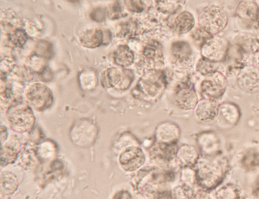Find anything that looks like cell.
I'll return each mask as SVG.
<instances>
[{"label":"cell","instance_id":"6da1fadb","mask_svg":"<svg viewBox=\"0 0 259 199\" xmlns=\"http://www.w3.org/2000/svg\"><path fill=\"white\" fill-rule=\"evenodd\" d=\"M228 170L227 162L223 159L206 158L201 161L196 172L199 184L207 189L222 182Z\"/></svg>","mask_w":259,"mask_h":199},{"label":"cell","instance_id":"7a4b0ae2","mask_svg":"<svg viewBox=\"0 0 259 199\" xmlns=\"http://www.w3.org/2000/svg\"><path fill=\"white\" fill-rule=\"evenodd\" d=\"M200 27L210 35L218 33L226 27L228 17L222 9L215 6L208 7L202 10L198 17Z\"/></svg>","mask_w":259,"mask_h":199},{"label":"cell","instance_id":"3957f363","mask_svg":"<svg viewBox=\"0 0 259 199\" xmlns=\"http://www.w3.org/2000/svg\"><path fill=\"white\" fill-rule=\"evenodd\" d=\"M94 123L88 119H79L75 122L71 129L72 142L77 146L86 147L94 142L97 132Z\"/></svg>","mask_w":259,"mask_h":199},{"label":"cell","instance_id":"277c9868","mask_svg":"<svg viewBox=\"0 0 259 199\" xmlns=\"http://www.w3.org/2000/svg\"><path fill=\"white\" fill-rule=\"evenodd\" d=\"M227 80L221 73L216 71L208 75L202 81L201 90L203 93L209 99L221 96L226 90Z\"/></svg>","mask_w":259,"mask_h":199},{"label":"cell","instance_id":"5b68a950","mask_svg":"<svg viewBox=\"0 0 259 199\" xmlns=\"http://www.w3.org/2000/svg\"><path fill=\"white\" fill-rule=\"evenodd\" d=\"M10 126L15 131L25 132L33 126L34 118L31 109L22 107L12 112L9 117Z\"/></svg>","mask_w":259,"mask_h":199},{"label":"cell","instance_id":"8992f818","mask_svg":"<svg viewBox=\"0 0 259 199\" xmlns=\"http://www.w3.org/2000/svg\"><path fill=\"white\" fill-rule=\"evenodd\" d=\"M228 44L223 38H209L201 47L204 58L212 61H222L226 56Z\"/></svg>","mask_w":259,"mask_h":199},{"label":"cell","instance_id":"52a82bcc","mask_svg":"<svg viewBox=\"0 0 259 199\" xmlns=\"http://www.w3.org/2000/svg\"><path fill=\"white\" fill-rule=\"evenodd\" d=\"M119 163L126 171H133L141 167L145 162V155L141 148L130 146L125 149L119 156Z\"/></svg>","mask_w":259,"mask_h":199},{"label":"cell","instance_id":"ba28073f","mask_svg":"<svg viewBox=\"0 0 259 199\" xmlns=\"http://www.w3.org/2000/svg\"><path fill=\"white\" fill-rule=\"evenodd\" d=\"M27 98L35 110L38 111L49 107L52 103L51 92L41 84L32 86L27 92Z\"/></svg>","mask_w":259,"mask_h":199},{"label":"cell","instance_id":"9c48e42d","mask_svg":"<svg viewBox=\"0 0 259 199\" xmlns=\"http://www.w3.org/2000/svg\"><path fill=\"white\" fill-rule=\"evenodd\" d=\"M165 78L159 72H152L144 76L138 84V88L142 92L151 96H155L164 85Z\"/></svg>","mask_w":259,"mask_h":199},{"label":"cell","instance_id":"30bf717a","mask_svg":"<svg viewBox=\"0 0 259 199\" xmlns=\"http://www.w3.org/2000/svg\"><path fill=\"white\" fill-rule=\"evenodd\" d=\"M237 82L242 89L254 91L259 89V70L253 66L244 67L239 72Z\"/></svg>","mask_w":259,"mask_h":199},{"label":"cell","instance_id":"8fae6325","mask_svg":"<svg viewBox=\"0 0 259 199\" xmlns=\"http://www.w3.org/2000/svg\"><path fill=\"white\" fill-rule=\"evenodd\" d=\"M175 102L183 110H191L197 103V96L194 90L187 85L180 87L176 92Z\"/></svg>","mask_w":259,"mask_h":199},{"label":"cell","instance_id":"7c38bea8","mask_svg":"<svg viewBox=\"0 0 259 199\" xmlns=\"http://www.w3.org/2000/svg\"><path fill=\"white\" fill-rule=\"evenodd\" d=\"M171 55L175 62L181 64H186L192 59V49L185 41H177L172 44Z\"/></svg>","mask_w":259,"mask_h":199},{"label":"cell","instance_id":"4fadbf2b","mask_svg":"<svg viewBox=\"0 0 259 199\" xmlns=\"http://www.w3.org/2000/svg\"><path fill=\"white\" fill-rule=\"evenodd\" d=\"M218 113L219 108L211 99L201 101L197 105L196 109V116L202 121L212 120Z\"/></svg>","mask_w":259,"mask_h":199},{"label":"cell","instance_id":"5bb4252c","mask_svg":"<svg viewBox=\"0 0 259 199\" xmlns=\"http://www.w3.org/2000/svg\"><path fill=\"white\" fill-rule=\"evenodd\" d=\"M125 73H122L117 69L112 68L108 69L102 75V83L105 86L115 87L124 88L127 85L126 78H125Z\"/></svg>","mask_w":259,"mask_h":199},{"label":"cell","instance_id":"9a60e30c","mask_svg":"<svg viewBox=\"0 0 259 199\" xmlns=\"http://www.w3.org/2000/svg\"><path fill=\"white\" fill-rule=\"evenodd\" d=\"M236 14L244 20L256 21L259 19V7L254 2L244 1L238 4Z\"/></svg>","mask_w":259,"mask_h":199},{"label":"cell","instance_id":"2e32d148","mask_svg":"<svg viewBox=\"0 0 259 199\" xmlns=\"http://www.w3.org/2000/svg\"><path fill=\"white\" fill-rule=\"evenodd\" d=\"M194 24L195 20L193 16L188 12H184L176 18L174 27L177 33L184 34L191 30Z\"/></svg>","mask_w":259,"mask_h":199},{"label":"cell","instance_id":"e0dca14e","mask_svg":"<svg viewBox=\"0 0 259 199\" xmlns=\"http://www.w3.org/2000/svg\"><path fill=\"white\" fill-rule=\"evenodd\" d=\"M114 60L118 65L125 67L131 65L134 60L133 51L126 45H120L114 53Z\"/></svg>","mask_w":259,"mask_h":199},{"label":"cell","instance_id":"ac0fdd59","mask_svg":"<svg viewBox=\"0 0 259 199\" xmlns=\"http://www.w3.org/2000/svg\"><path fill=\"white\" fill-rule=\"evenodd\" d=\"M19 142L16 138H12L4 145L1 150V162H12L17 157L19 148Z\"/></svg>","mask_w":259,"mask_h":199},{"label":"cell","instance_id":"d6986e66","mask_svg":"<svg viewBox=\"0 0 259 199\" xmlns=\"http://www.w3.org/2000/svg\"><path fill=\"white\" fill-rule=\"evenodd\" d=\"M103 41V35L100 30L92 29L86 31L80 38L81 43L88 47H96Z\"/></svg>","mask_w":259,"mask_h":199},{"label":"cell","instance_id":"ffe728a7","mask_svg":"<svg viewBox=\"0 0 259 199\" xmlns=\"http://www.w3.org/2000/svg\"><path fill=\"white\" fill-rule=\"evenodd\" d=\"M177 157L181 164L189 166L195 163L197 158V153L194 147L185 145L179 149Z\"/></svg>","mask_w":259,"mask_h":199},{"label":"cell","instance_id":"44dd1931","mask_svg":"<svg viewBox=\"0 0 259 199\" xmlns=\"http://www.w3.org/2000/svg\"><path fill=\"white\" fill-rule=\"evenodd\" d=\"M157 9L164 14H174L179 11L184 3V0H155Z\"/></svg>","mask_w":259,"mask_h":199},{"label":"cell","instance_id":"7402d4cb","mask_svg":"<svg viewBox=\"0 0 259 199\" xmlns=\"http://www.w3.org/2000/svg\"><path fill=\"white\" fill-rule=\"evenodd\" d=\"M18 185L16 177L9 172H4L1 176L2 191L6 194L13 193Z\"/></svg>","mask_w":259,"mask_h":199},{"label":"cell","instance_id":"603a6c76","mask_svg":"<svg viewBox=\"0 0 259 199\" xmlns=\"http://www.w3.org/2000/svg\"><path fill=\"white\" fill-rule=\"evenodd\" d=\"M143 55L149 61L160 62L162 57L161 48L158 43H151L144 48Z\"/></svg>","mask_w":259,"mask_h":199},{"label":"cell","instance_id":"cb8c5ba5","mask_svg":"<svg viewBox=\"0 0 259 199\" xmlns=\"http://www.w3.org/2000/svg\"><path fill=\"white\" fill-rule=\"evenodd\" d=\"M218 68L217 62L203 58L198 62L196 70L203 75H208L217 71Z\"/></svg>","mask_w":259,"mask_h":199},{"label":"cell","instance_id":"d4e9b609","mask_svg":"<svg viewBox=\"0 0 259 199\" xmlns=\"http://www.w3.org/2000/svg\"><path fill=\"white\" fill-rule=\"evenodd\" d=\"M210 34L201 28L194 30L192 34V38L196 45L202 47L204 43L210 38Z\"/></svg>","mask_w":259,"mask_h":199},{"label":"cell","instance_id":"484cf974","mask_svg":"<svg viewBox=\"0 0 259 199\" xmlns=\"http://www.w3.org/2000/svg\"><path fill=\"white\" fill-rule=\"evenodd\" d=\"M126 4L131 11L141 12L144 9V4L141 0H127Z\"/></svg>","mask_w":259,"mask_h":199},{"label":"cell","instance_id":"4316f807","mask_svg":"<svg viewBox=\"0 0 259 199\" xmlns=\"http://www.w3.org/2000/svg\"><path fill=\"white\" fill-rule=\"evenodd\" d=\"M26 40V35L21 30L16 31L12 36V40L16 45L21 46L25 43Z\"/></svg>","mask_w":259,"mask_h":199},{"label":"cell","instance_id":"83f0119b","mask_svg":"<svg viewBox=\"0 0 259 199\" xmlns=\"http://www.w3.org/2000/svg\"><path fill=\"white\" fill-rule=\"evenodd\" d=\"M106 10L99 8L94 10L91 14L92 19L97 22H101L106 18Z\"/></svg>","mask_w":259,"mask_h":199},{"label":"cell","instance_id":"f1b7e54d","mask_svg":"<svg viewBox=\"0 0 259 199\" xmlns=\"http://www.w3.org/2000/svg\"><path fill=\"white\" fill-rule=\"evenodd\" d=\"M252 63L254 66L259 67V50L254 52L252 57Z\"/></svg>","mask_w":259,"mask_h":199},{"label":"cell","instance_id":"f546056e","mask_svg":"<svg viewBox=\"0 0 259 199\" xmlns=\"http://www.w3.org/2000/svg\"><path fill=\"white\" fill-rule=\"evenodd\" d=\"M255 195L256 197H259V187L255 190Z\"/></svg>","mask_w":259,"mask_h":199},{"label":"cell","instance_id":"4dcf8cb0","mask_svg":"<svg viewBox=\"0 0 259 199\" xmlns=\"http://www.w3.org/2000/svg\"><path fill=\"white\" fill-rule=\"evenodd\" d=\"M69 1H71V2H74V1H77V0H69Z\"/></svg>","mask_w":259,"mask_h":199}]
</instances>
